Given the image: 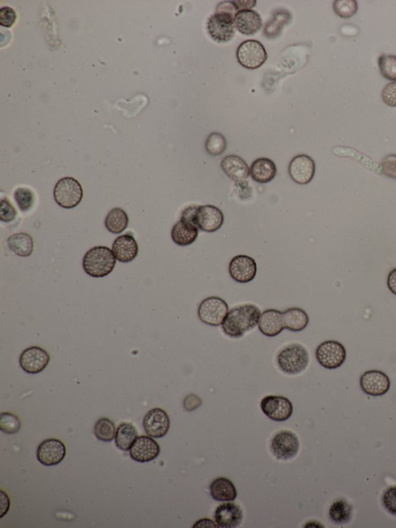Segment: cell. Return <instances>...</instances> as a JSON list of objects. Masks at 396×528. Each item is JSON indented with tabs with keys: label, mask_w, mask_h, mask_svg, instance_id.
Segmentation results:
<instances>
[{
	"label": "cell",
	"mask_w": 396,
	"mask_h": 528,
	"mask_svg": "<svg viewBox=\"0 0 396 528\" xmlns=\"http://www.w3.org/2000/svg\"><path fill=\"white\" fill-rule=\"evenodd\" d=\"M66 456L64 443L56 439H49L42 441L36 451V458L46 466H56L62 462Z\"/></svg>",
	"instance_id": "obj_15"
},
{
	"label": "cell",
	"mask_w": 396,
	"mask_h": 528,
	"mask_svg": "<svg viewBox=\"0 0 396 528\" xmlns=\"http://www.w3.org/2000/svg\"><path fill=\"white\" fill-rule=\"evenodd\" d=\"M237 62L247 69H257L267 60L266 48L259 41L248 40L242 42L236 51Z\"/></svg>",
	"instance_id": "obj_6"
},
{
	"label": "cell",
	"mask_w": 396,
	"mask_h": 528,
	"mask_svg": "<svg viewBox=\"0 0 396 528\" xmlns=\"http://www.w3.org/2000/svg\"><path fill=\"white\" fill-rule=\"evenodd\" d=\"M8 245L12 252L21 257H30L34 251L33 238L25 233L11 235L8 240Z\"/></svg>",
	"instance_id": "obj_29"
},
{
	"label": "cell",
	"mask_w": 396,
	"mask_h": 528,
	"mask_svg": "<svg viewBox=\"0 0 396 528\" xmlns=\"http://www.w3.org/2000/svg\"><path fill=\"white\" fill-rule=\"evenodd\" d=\"M260 406L264 415L276 422L288 420L294 412L290 400L282 396H266L261 400Z\"/></svg>",
	"instance_id": "obj_10"
},
{
	"label": "cell",
	"mask_w": 396,
	"mask_h": 528,
	"mask_svg": "<svg viewBox=\"0 0 396 528\" xmlns=\"http://www.w3.org/2000/svg\"><path fill=\"white\" fill-rule=\"evenodd\" d=\"M277 173L276 163L266 157L255 160L251 168L252 179L260 184L269 183L275 179Z\"/></svg>",
	"instance_id": "obj_25"
},
{
	"label": "cell",
	"mask_w": 396,
	"mask_h": 528,
	"mask_svg": "<svg viewBox=\"0 0 396 528\" xmlns=\"http://www.w3.org/2000/svg\"><path fill=\"white\" fill-rule=\"evenodd\" d=\"M382 171L386 177L396 179V154H388L381 163Z\"/></svg>",
	"instance_id": "obj_41"
},
{
	"label": "cell",
	"mask_w": 396,
	"mask_h": 528,
	"mask_svg": "<svg viewBox=\"0 0 396 528\" xmlns=\"http://www.w3.org/2000/svg\"><path fill=\"white\" fill-rule=\"evenodd\" d=\"M382 505L390 514L396 516V485L389 487L384 492Z\"/></svg>",
	"instance_id": "obj_39"
},
{
	"label": "cell",
	"mask_w": 396,
	"mask_h": 528,
	"mask_svg": "<svg viewBox=\"0 0 396 528\" xmlns=\"http://www.w3.org/2000/svg\"><path fill=\"white\" fill-rule=\"evenodd\" d=\"M333 9L338 16L348 19L357 14L358 5L356 0H337L334 2Z\"/></svg>",
	"instance_id": "obj_37"
},
{
	"label": "cell",
	"mask_w": 396,
	"mask_h": 528,
	"mask_svg": "<svg viewBox=\"0 0 396 528\" xmlns=\"http://www.w3.org/2000/svg\"><path fill=\"white\" fill-rule=\"evenodd\" d=\"M377 62L382 76L387 80L396 82V56L393 54H382Z\"/></svg>",
	"instance_id": "obj_35"
},
{
	"label": "cell",
	"mask_w": 396,
	"mask_h": 528,
	"mask_svg": "<svg viewBox=\"0 0 396 528\" xmlns=\"http://www.w3.org/2000/svg\"><path fill=\"white\" fill-rule=\"evenodd\" d=\"M223 212L211 205L197 206L194 222L199 229L206 233H214L220 229L224 223Z\"/></svg>",
	"instance_id": "obj_11"
},
{
	"label": "cell",
	"mask_w": 396,
	"mask_h": 528,
	"mask_svg": "<svg viewBox=\"0 0 396 528\" xmlns=\"http://www.w3.org/2000/svg\"><path fill=\"white\" fill-rule=\"evenodd\" d=\"M130 457L137 463H150L159 456L161 447L150 436H139L130 449Z\"/></svg>",
	"instance_id": "obj_18"
},
{
	"label": "cell",
	"mask_w": 396,
	"mask_h": 528,
	"mask_svg": "<svg viewBox=\"0 0 396 528\" xmlns=\"http://www.w3.org/2000/svg\"><path fill=\"white\" fill-rule=\"evenodd\" d=\"M198 227L193 222L181 220L176 222L172 230V238L174 244L187 246L194 244L198 236Z\"/></svg>",
	"instance_id": "obj_23"
},
{
	"label": "cell",
	"mask_w": 396,
	"mask_h": 528,
	"mask_svg": "<svg viewBox=\"0 0 396 528\" xmlns=\"http://www.w3.org/2000/svg\"><path fill=\"white\" fill-rule=\"evenodd\" d=\"M227 148V141L222 133H212L207 138L205 142V149L211 156H219L222 154Z\"/></svg>",
	"instance_id": "obj_34"
},
{
	"label": "cell",
	"mask_w": 396,
	"mask_h": 528,
	"mask_svg": "<svg viewBox=\"0 0 396 528\" xmlns=\"http://www.w3.org/2000/svg\"><path fill=\"white\" fill-rule=\"evenodd\" d=\"M17 216V212L14 205H12L8 198L1 200V206H0V218L4 222H10L14 221Z\"/></svg>",
	"instance_id": "obj_40"
},
{
	"label": "cell",
	"mask_w": 396,
	"mask_h": 528,
	"mask_svg": "<svg viewBox=\"0 0 396 528\" xmlns=\"http://www.w3.org/2000/svg\"><path fill=\"white\" fill-rule=\"evenodd\" d=\"M221 168L229 178L235 181L246 180L251 174V169L246 162L237 155L224 157L221 162Z\"/></svg>",
	"instance_id": "obj_24"
},
{
	"label": "cell",
	"mask_w": 396,
	"mask_h": 528,
	"mask_svg": "<svg viewBox=\"0 0 396 528\" xmlns=\"http://www.w3.org/2000/svg\"><path fill=\"white\" fill-rule=\"evenodd\" d=\"M360 386L363 392L368 395L379 397L389 391L391 381L388 376L380 370H369L362 375Z\"/></svg>",
	"instance_id": "obj_13"
},
{
	"label": "cell",
	"mask_w": 396,
	"mask_h": 528,
	"mask_svg": "<svg viewBox=\"0 0 396 528\" xmlns=\"http://www.w3.org/2000/svg\"><path fill=\"white\" fill-rule=\"evenodd\" d=\"M260 309L255 305L246 304L231 309L222 325V330L230 338H240L259 324Z\"/></svg>",
	"instance_id": "obj_2"
},
{
	"label": "cell",
	"mask_w": 396,
	"mask_h": 528,
	"mask_svg": "<svg viewBox=\"0 0 396 528\" xmlns=\"http://www.w3.org/2000/svg\"><path fill=\"white\" fill-rule=\"evenodd\" d=\"M54 198L60 207L74 209L82 202V187L74 178L65 177L58 181L54 190Z\"/></svg>",
	"instance_id": "obj_5"
},
{
	"label": "cell",
	"mask_w": 396,
	"mask_h": 528,
	"mask_svg": "<svg viewBox=\"0 0 396 528\" xmlns=\"http://www.w3.org/2000/svg\"><path fill=\"white\" fill-rule=\"evenodd\" d=\"M229 306L218 297H209L200 303L198 318L203 323L218 327L222 325L229 313Z\"/></svg>",
	"instance_id": "obj_7"
},
{
	"label": "cell",
	"mask_w": 396,
	"mask_h": 528,
	"mask_svg": "<svg viewBox=\"0 0 396 528\" xmlns=\"http://www.w3.org/2000/svg\"><path fill=\"white\" fill-rule=\"evenodd\" d=\"M259 330L264 336L274 337L285 329L283 312L276 309H268L261 314Z\"/></svg>",
	"instance_id": "obj_22"
},
{
	"label": "cell",
	"mask_w": 396,
	"mask_h": 528,
	"mask_svg": "<svg viewBox=\"0 0 396 528\" xmlns=\"http://www.w3.org/2000/svg\"><path fill=\"white\" fill-rule=\"evenodd\" d=\"M50 360V355L44 349L32 347L23 351L20 357V365L26 373L36 374L42 372Z\"/></svg>",
	"instance_id": "obj_17"
},
{
	"label": "cell",
	"mask_w": 396,
	"mask_h": 528,
	"mask_svg": "<svg viewBox=\"0 0 396 528\" xmlns=\"http://www.w3.org/2000/svg\"><path fill=\"white\" fill-rule=\"evenodd\" d=\"M14 199L22 212L32 210L35 203L34 192L27 187H19L14 192Z\"/></svg>",
	"instance_id": "obj_36"
},
{
	"label": "cell",
	"mask_w": 396,
	"mask_h": 528,
	"mask_svg": "<svg viewBox=\"0 0 396 528\" xmlns=\"http://www.w3.org/2000/svg\"><path fill=\"white\" fill-rule=\"evenodd\" d=\"M285 329L291 332H301L309 324L307 312L300 308H291L283 312Z\"/></svg>",
	"instance_id": "obj_28"
},
{
	"label": "cell",
	"mask_w": 396,
	"mask_h": 528,
	"mask_svg": "<svg viewBox=\"0 0 396 528\" xmlns=\"http://www.w3.org/2000/svg\"><path fill=\"white\" fill-rule=\"evenodd\" d=\"M129 224V217L121 208H115L109 211L105 220V227L108 232L120 234L126 230Z\"/></svg>",
	"instance_id": "obj_31"
},
{
	"label": "cell",
	"mask_w": 396,
	"mask_h": 528,
	"mask_svg": "<svg viewBox=\"0 0 396 528\" xmlns=\"http://www.w3.org/2000/svg\"><path fill=\"white\" fill-rule=\"evenodd\" d=\"M316 165L312 157L297 155L290 163L289 174L292 181L299 185H307L314 177Z\"/></svg>",
	"instance_id": "obj_16"
},
{
	"label": "cell",
	"mask_w": 396,
	"mask_h": 528,
	"mask_svg": "<svg viewBox=\"0 0 396 528\" xmlns=\"http://www.w3.org/2000/svg\"><path fill=\"white\" fill-rule=\"evenodd\" d=\"M240 11L235 1H224L218 5L216 13L209 17L207 29L217 43H227L234 38L235 19Z\"/></svg>",
	"instance_id": "obj_1"
},
{
	"label": "cell",
	"mask_w": 396,
	"mask_h": 528,
	"mask_svg": "<svg viewBox=\"0 0 396 528\" xmlns=\"http://www.w3.org/2000/svg\"><path fill=\"white\" fill-rule=\"evenodd\" d=\"M235 26L242 34L253 36L263 27V20L257 11L242 10L235 16Z\"/></svg>",
	"instance_id": "obj_21"
},
{
	"label": "cell",
	"mask_w": 396,
	"mask_h": 528,
	"mask_svg": "<svg viewBox=\"0 0 396 528\" xmlns=\"http://www.w3.org/2000/svg\"><path fill=\"white\" fill-rule=\"evenodd\" d=\"M16 20V14L14 9L4 7L0 10V24L5 27H11Z\"/></svg>",
	"instance_id": "obj_43"
},
{
	"label": "cell",
	"mask_w": 396,
	"mask_h": 528,
	"mask_svg": "<svg viewBox=\"0 0 396 528\" xmlns=\"http://www.w3.org/2000/svg\"><path fill=\"white\" fill-rule=\"evenodd\" d=\"M329 517L334 524L348 523L352 517V507L345 499L335 501L329 509Z\"/></svg>",
	"instance_id": "obj_32"
},
{
	"label": "cell",
	"mask_w": 396,
	"mask_h": 528,
	"mask_svg": "<svg viewBox=\"0 0 396 528\" xmlns=\"http://www.w3.org/2000/svg\"><path fill=\"white\" fill-rule=\"evenodd\" d=\"M347 357L346 349L338 341H327L319 345L316 350V358L323 367L337 369L343 365Z\"/></svg>",
	"instance_id": "obj_9"
},
{
	"label": "cell",
	"mask_w": 396,
	"mask_h": 528,
	"mask_svg": "<svg viewBox=\"0 0 396 528\" xmlns=\"http://www.w3.org/2000/svg\"><path fill=\"white\" fill-rule=\"evenodd\" d=\"M292 20L290 12L288 10L279 9L274 12L269 21L266 23L264 34L268 39L277 38L281 34L286 25Z\"/></svg>",
	"instance_id": "obj_26"
},
{
	"label": "cell",
	"mask_w": 396,
	"mask_h": 528,
	"mask_svg": "<svg viewBox=\"0 0 396 528\" xmlns=\"http://www.w3.org/2000/svg\"><path fill=\"white\" fill-rule=\"evenodd\" d=\"M112 251L115 259L119 262L130 263L137 258L139 246L132 235L125 234L115 240Z\"/></svg>",
	"instance_id": "obj_20"
},
{
	"label": "cell",
	"mask_w": 396,
	"mask_h": 528,
	"mask_svg": "<svg viewBox=\"0 0 396 528\" xmlns=\"http://www.w3.org/2000/svg\"><path fill=\"white\" fill-rule=\"evenodd\" d=\"M300 449V441L290 431H280L270 442V450L279 460L294 459Z\"/></svg>",
	"instance_id": "obj_8"
},
{
	"label": "cell",
	"mask_w": 396,
	"mask_h": 528,
	"mask_svg": "<svg viewBox=\"0 0 396 528\" xmlns=\"http://www.w3.org/2000/svg\"><path fill=\"white\" fill-rule=\"evenodd\" d=\"M388 288L390 291L396 295V268L389 273L387 280Z\"/></svg>",
	"instance_id": "obj_44"
},
{
	"label": "cell",
	"mask_w": 396,
	"mask_h": 528,
	"mask_svg": "<svg viewBox=\"0 0 396 528\" xmlns=\"http://www.w3.org/2000/svg\"><path fill=\"white\" fill-rule=\"evenodd\" d=\"M229 274L237 283L246 284L253 281L257 274V264L255 260L246 255H239L231 260Z\"/></svg>",
	"instance_id": "obj_12"
},
{
	"label": "cell",
	"mask_w": 396,
	"mask_h": 528,
	"mask_svg": "<svg viewBox=\"0 0 396 528\" xmlns=\"http://www.w3.org/2000/svg\"><path fill=\"white\" fill-rule=\"evenodd\" d=\"M277 362L279 369L283 373L299 374L308 366V352L300 344H290L279 352Z\"/></svg>",
	"instance_id": "obj_4"
},
{
	"label": "cell",
	"mask_w": 396,
	"mask_h": 528,
	"mask_svg": "<svg viewBox=\"0 0 396 528\" xmlns=\"http://www.w3.org/2000/svg\"><path fill=\"white\" fill-rule=\"evenodd\" d=\"M382 98L387 106L396 107V82L386 84L382 90Z\"/></svg>",
	"instance_id": "obj_42"
},
{
	"label": "cell",
	"mask_w": 396,
	"mask_h": 528,
	"mask_svg": "<svg viewBox=\"0 0 396 528\" xmlns=\"http://www.w3.org/2000/svg\"><path fill=\"white\" fill-rule=\"evenodd\" d=\"M143 426L146 435L154 439H161L170 429V417L165 411L154 409L145 415Z\"/></svg>",
	"instance_id": "obj_14"
},
{
	"label": "cell",
	"mask_w": 396,
	"mask_h": 528,
	"mask_svg": "<svg viewBox=\"0 0 396 528\" xmlns=\"http://www.w3.org/2000/svg\"><path fill=\"white\" fill-rule=\"evenodd\" d=\"M117 259L108 247L100 246L90 249L83 258V268L90 277L100 278L111 274Z\"/></svg>",
	"instance_id": "obj_3"
},
{
	"label": "cell",
	"mask_w": 396,
	"mask_h": 528,
	"mask_svg": "<svg viewBox=\"0 0 396 528\" xmlns=\"http://www.w3.org/2000/svg\"><path fill=\"white\" fill-rule=\"evenodd\" d=\"M210 491L212 498L217 501H234L237 497L235 485L224 477L215 479L210 485Z\"/></svg>",
	"instance_id": "obj_27"
},
{
	"label": "cell",
	"mask_w": 396,
	"mask_h": 528,
	"mask_svg": "<svg viewBox=\"0 0 396 528\" xmlns=\"http://www.w3.org/2000/svg\"><path fill=\"white\" fill-rule=\"evenodd\" d=\"M243 519L242 508L234 503H224L218 506L215 513V520L218 527L233 528L239 527Z\"/></svg>",
	"instance_id": "obj_19"
},
{
	"label": "cell",
	"mask_w": 396,
	"mask_h": 528,
	"mask_svg": "<svg viewBox=\"0 0 396 528\" xmlns=\"http://www.w3.org/2000/svg\"><path fill=\"white\" fill-rule=\"evenodd\" d=\"M94 434L97 439L109 442L115 439L117 429L113 421L106 417H102L95 424Z\"/></svg>",
	"instance_id": "obj_33"
},
{
	"label": "cell",
	"mask_w": 396,
	"mask_h": 528,
	"mask_svg": "<svg viewBox=\"0 0 396 528\" xmlns=\"http://www.w3.org/2000/svg\"><path fill=\"white\" fill-rule=\"evenodd\" d=\"M137 437V430L132 424L121 423L117 430V434H115V445L121 451H130Z\"/></svg>",
	"instance_id": "obj_30"
},
{
	"label": "cell",
	"mask_w": 396,
	"mask_h": 528,
	"mask_svg": "<svg viewBox=\"0 0 396 528\" xmlns=\"http://www.w3.org/2000/svg\"><path fill=\"white\" fill-rule=\"evenodd\" d=\"M21 423L19 417L9 412L1 413L0 416V429L5 434H16L19 432Z\"/></svg>",
	"instance_id": "obj_38"
}]
</instances>
